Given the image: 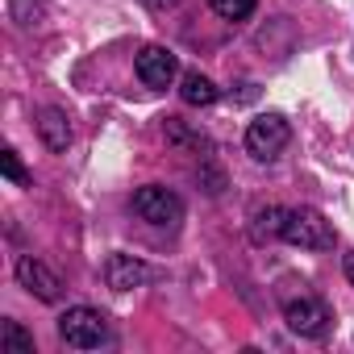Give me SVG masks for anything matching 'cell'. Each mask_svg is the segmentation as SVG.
Instances as JSON below:
<instances>
[{
    "label": "cell",
    "instance_id": "14",
    "mask_svg": "<svg viewBox=\"0 0 354 354\" xmlns=\"http://www.w3.org/2000/svg\"><path fill=\"white\" fill-rule=\"evenodd\" d=\"M167 138H171V142H180V146L209 150V138H205V133H192V129H184V121H180V117H167Z\"/></svg>",
    "mask_w": 354,
    "mask_h": 354
},
{
    "label": "cell",
    "instance_id": "4",
    "mask_svg": "<svg viewBox=\"0 0 354 354\" xmlns=\"http://www.w3.org/2000/svg\"><path fill=\"white\" fill-rule=\"evenodd\" d=\"M133 213H138L142 221H150V225L171 230V225H180V221H184V201L175 196L171 188L146 184V188H138V192H133Z\"/></svg>",
    "mask_w": 354,
    "mask_h": 354
},
{
    "label": "cell",
    "instance_id": "15",
    "mask_svg": "<svg viewBox=\"0 0 354 354\" xmlns=\"http://www.w3.org/2000/svg\"><path fill=\"white\" fill-rule=\"evenodd\" d=\"M0 167H5V175H9L17 188H26V184H30V175H26L21 158H17V150H5V154H0Z\"/></svg>",
    "mask_w": 354,
    "mask_h": 354
},
{
    "label": "cell",
    "instance_id": "5",
    "mask_svg": "<svg viewBox=\"0 0 354 354\" xmlns=\"http://www.w3.org/2000/svg\"><path fill=\"white\" fill-rule=\"evenodd\" d=\"M17 283H21L30 296H38L42 304H59V300H63V279H59L42 259H34V254H21V259H17Z\"/></svg>",
    "mask_w": 354,
    "mask_h": 354
},
{
    "label": "cell",
    "instance_id": "3",
    "mask_svg": "<svg viewBox=\"0 0 354 354\" xmlns=\"http://www.w3.org/2000/svg\"><path fill=\"white\" fill-rule=\"evenodd\" d=\"M288 142H292V125H288L279 113H263V117H254V121L246 125V150H250V158H259V162L279 158Z\"/></svg>",
    "mask_w": 354,
    "mask_h": 354
},
{
    "label": "cell",
    "instance_id": "7",
    "mask_svg": "<svg viewBox=\"0 0 354 354\" xmlns=\"http://www.w3.org/2000/svg\"><path fill=\"white\" fill-rule=\"evenodd\" d=\"M138 80L146 84V88H171L175 84V75H180V59H175L167 46H146L142 55H138Z\"/></svg>",
    "mask_w": 354,
    "mask_h": 354
},
{
    "label": "cell",
    "instance_id": "16",
    "mask_svg": "<svg viewBox=\"0 0 354 354\" xmlns=\"http://www.w3.org/2000/svg\"><path fill=\"white\" fill-rule=\"evenodd\" d=\"M146 5H150V9H175L180 0H146Z\"/></svg>",
    "mask_w": 354,
    "mask_h": 354
},
{
    "label": "cell",
    "instance_id": "6",
    "mask_svg": "<svg viewBox=\"0 0 354 354\" xmlns=\"http://www.w3.org/2000/svg\"><path fill=\"white\" fill-rule=\"evenodd\" d=\"M283 321H288V329L300 333V337H325L333 317H329V308H325L317 296H300V300H288V304H283Z\"/></svg>",
    "mask_w": 354,
    "mask_h": 354
},
{
    "label": "cell",
    "instance_id": "1",
    "mask_svg": "<svg viewBox=\"0 0 354 354\" xmlns=\"http://www.w3.org/2000/svg\"><path fill=\"white\" fill-rule=\"evenodd\" d=\"M59 337L71 346V350H100L109 346V317L100 308H88V304H75L59 317Z\"/></svg>",
    "mask_w": 354,
    "mask_h": 354
},
{
    "label": "cell",
    "instance_id": "8",
    "mask_svg": "<svg viewBox=\"0 0 354 354\" xmlns=\"http://www.w3.org/2000/svg\"><path fill=\"white\" fill-rule=\"evenodd\" d=\"M104 279H109L113 292H133V288H146L150 279H158V271L146 267V263L133 259V254H109V263H104Z\"/></svg>",
    "mask_w": 354,
    "mask_h": 354
},
{
    "label": "cell",
    "instance_id": "12",
    "mask_svg": "<svg viewBox=\"0 0 354 354\" xmlns=\"http://www.w3.org/2000/svg\"><path fill=\"white\" fill-rule=\"evenodd\" d=\"M283 217H288V209H267V213H259V217H254V242H263V238H283Z\"/></svg>",
    "mask_w": 354,
    "mask_h": 354
},
{
    "label": "cell",
    "instance_id": "10",
    "mask_svg": "<svg viewBox=\"0 0 354 354\" xmlns=\"http://www.w3.org/2000/svg\"><path fill=\"white\" fill-rule=\"evenodd\" d=\"M180 96H184V104L209 109V104H217V84H213L209 75H201V71H188V75L180 80Z\"/></svg>",
    "mask_w": 354,
    "mask_h": 354
},
{
    "label": "cell",
    "instance_id": "9",
    "mask_svg": "<svg viewBox=\"0 0 354 354\" xmlns=\"http://www.w3.org/2000/svg\"><path fill=\"white\" fill-rule=\"evenodd\" d=\"M38 133H42L46 150L63 154V150L71 146V121H67V113H63V109H42V113H38Z\"/></svg>",
    "mask_w": 354,
    "mask_h": 354
},
{
    "label": "cell",
    "instance_id": "13",
    "mask_svg": "<svg viewBox=\"0 0 354 354\" xmlns=\"http://www.w3.org/2000/svg\"><path fill=\"white\" fill-rule=\"evenodd\" d=\"M213 13L225 17V21H246L254 9H259V0H209Z\"/></svg>",
    "mask_w": 354,
    "mask_h": 354
},
{
    "label": "cell",
    "instance_id": "11",
    "mask_svg": "<svg viewBox=\"0 0 354 354\" xmlns=\"http://www.w3.org/2000/svg\"><path fill=\"white\" fill-rule=\"evenodd\" d=\"M0 354H34V333H26L17 321L0 325Z\"/></svg>",
    "mask_w": 354,
    "mask_h": 354
},
{
    "label": "cell",
    "instance_id": "17",
    "mask_svg": "<svg viewBox=\"0 0 354 354\" xmlns=\"http://www.w3.org/2000/svg\"><path fill=\"white\" fill-rule=\"evenodd\" d=\"M342 267H346V279L354 283V254H346V263H342Z\"/></svg>",
    "mask_w": 354,
    "mask_h": 354
},
{
    "label": "cell",
    "instance_id": "2",
    "mask_svg": "<svg viewBox=\"0 0 354 354\" xmlns=\"http://www.w3.org/2000/svg\"><path fill=\"white\" fill-rule=\"evenodd\" d=\"M283 242H292L300 250H333L337 234H333V225L317 209H288V217H283Z\"/></svg>",
    "mask_w": 354,
    "mask_h": 354
}]
</instances>
